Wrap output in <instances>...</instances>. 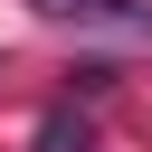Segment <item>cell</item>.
<instances>
[{
	"label": "cell",
	"mask_w": 152,
	"mask_h": 152,
	"mask_svg": "<svg viewBox=\"0 0 152 152\" xmlns=\"http://www.w3.org/2000/svg\"><path fill=\"white\" fill-rule=\"evenodd\" d=\"M38 152H95V124H86L76 104H48V114H38Z\"/></svg>",
	"instance_id": "7a4b0ae2"
},
{
	"label": "cell",
	"mask_w": 152,
	"mask_h": 152,
	"mask_svg": "<svg viewBox=\"0 0 152 152\" xmlns=\"http://www.w3.org/2000/svg\"><path fill=\"white\" fill-rule=\"evenodd\" d=\"M28 19L76 28V38H104V48H142V57H152V0H28Z\"/></svg>",
	"instance_id": "6da1fadb"
}]
</instances>
